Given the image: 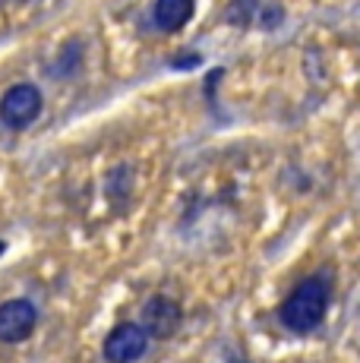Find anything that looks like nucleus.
Returning <instances> with one entry per match:
<instances>
[{
  "mask_svg": "<svg viewBox=\"0 0 360 363\" xmlns=\"http://www.w3.org/2000/svg\"><path fill=\"white\" fill-rule=\"evenodd\" d=\"M193 64H199L196 54H186V57H174V67H193Z\"/></svg>",
  "mask_w": 360,
  "mask_h": 363,
  "instance_id": "obj_9",
  "label": "nucleus"
},
{
  "mask_svg": "<svg viewBox=\"0 0 360 363\" xmlns=\"http://www.w3.org/2000/svg\"><path fill=\"white\" fill-rule=\"evenodd\" d=\"M145 347H149V335L142 332V325L123 323L105 338L101 354H105L108 363H136L145 354Z\"/></svg>",
  "mask_w": 360,
  "mask_h": 363,
  "instance_id": "obj_4",
  "label": "nucleus"
},
{
  "mask_svg": "<svg viewBox=\"0 0 360 363\" xmlns=\"http://www.w3.org/2000/svg\"><path fill=\"white\" fill-rule=\"evenodd\" d=\"M329 297H332V288H329V281H322V278H307V281H300L288 294L285 303H281L279 316H281V323H285V329L297 332V335L313 332L325 319Z\"/></svg>",
  "mask_w": 360,
  "mask_h": 363,
  "instance_id": "obj_1",
  "label": "nucleus"
},
{
  "mask_svg": "<svg viewBox=\"0 0 360 363\" xmlns=\"http://www.w3.org/2000/svg\"><path fill=\"white\" fill-rule=\"evenodd\" d=\"M225 19L231 26H250L253 19H259V0H231Z\"/></svg>",
  "mask_w": 360,
  "mask_h": 363,
  "instance_id": "obj_7",
  "label": "nucleus"
},
{
  "mask_svg": "<svg viewBox=\"0 0 360 363\" xmlns=\"http://www.w3.org/2000/svg\"><path fill=\"white\" fill-rule=\"evenodd\" d=\"M196 0H155L152 6V23L158 32H177L193 19Z\"/></svg>",
  "mask_w": 360,
  "mask_h": 363,
  "instance_id": "obj_6",
  "label": "nucleus"
},
{
  "mask_svg": "<svg viewBox=\"0 0 360 363\" xmlns=\"http://www.w3.org/2000/svg\"><path fill=\"white\" fill-rule=\"evenodd\" d=\"M41 108H45V99L38 89L32 82H16L0 99V121L10 130H26L41 117Z\"/></svg>",
  "mask_w": 360,
  "mask_h": 363,
  "instance_id": "obj_2",
  "label": "nucleus"
},
{
  "mask_svg": "<svg viewBox=\"0 0 360 363\" xmlns=\"http://www.w3.org/2000/svg\"><path fill=\"white\" fill-rule=\"evenodd\" d=\"M4 250H6V243H4V240H0V253H4Z\"/></svg>",
  "mask_w": 360,
  "mask_h": 363,
  "instance_id": "obj_10",
  "label": "nucleus"
},
{
  "mask_svg": "<svg viewBox=\"0 0 360 363\" xmlns=\"http://www.w3.org/2000/svg\"><path fill=\"white\" fill-rule=\"evenodd\" d=\"M180 323H184V310H180V303L171 297H152L149 303L142 306L140 325L149 338L168 341L171 335L180 329Z\"/></svg>",
  "mask_w": 360,
  "mask_h": 363,
  "instance_id": "obj_3",
  "label": "nucleus"
},
{
  "mask_svg": "<svg viewBox=\"0 0 360 363\" xmlns=\"http://www.w3.org/2000/svg\"><path fill=\"white\" fill-rule=\"evenodd\" d=\"M279 16H281V10H275V6H272V10L266 13V23H262V26H266V29H275V26H279Z\"/></svg>",
  "mask_w": 360,
  "mask_h": 363,
  "instance_id": "obj_8",
  "label": "nucleus"
},
{
  "mask_svg": "<svg viewBox=\"0 0 360 363\" xmlns=\"http://www.w3.org/2000/svg\"><path fill=\"white\" fill-rule=\"evenodd\" d=\"M38 325V310L29 300H6L0 303V341L4 345H19L26 341Z\"/></svg>",
  "mask_w": 360,
  "mask_h": 363,
  "instance_id": "obj_5",
  "label": "nucleus"
}]
</instances>
